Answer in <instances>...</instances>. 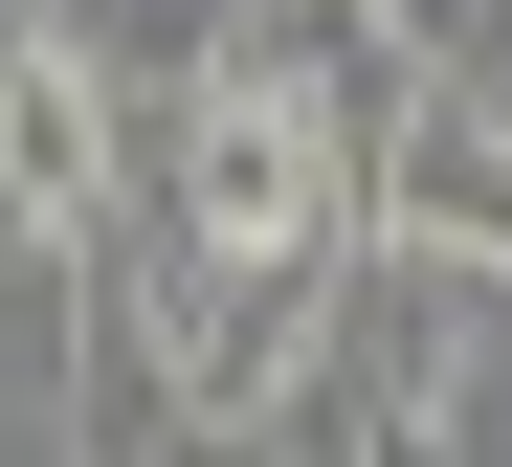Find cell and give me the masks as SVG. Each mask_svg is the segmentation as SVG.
Returning <instances> with one entry per match:
<instances>
[{"mask_svg":"<svg viewBox=\"0 0 512 467\" xmlns=\"http://www.w3.org/2000/svg\"><path fill=\"white\" fill-rule=\"evenodd\" d=\"M112 267V245H90ZM112 312L156 356V401H179V445H268L334 401V267H245V245H156L112 267Z\"/></svg>","mask_w":512,"mask_h":467,"instance_id":"6da1fadb","label":"cell"},{"mask_svg":"<svg viewBox=\"0 0 512 467\" xmlns=\"http://www.w3.org/2000/svg\"><path fill=\"white\" fill-rule=\"evenodd\" d=\"M357 245H423V267H490L512 290V89L490 67H401L379 134H357Z\"/></svg>","mask_w":512,"mask_h":467,"instance_id":"7a4b0ae2","label":"cell"},{"mask_svg":"<svg viewBox=\"0 0 512 467\" xmlns=\"http://www.w3.org/2000/svg\"><path fill=\"white\" fill-rule=\"evenodd\" d=\"M112 67L45 23V0H0V267H90L112 245Z\"/></svg>","mask_w":512,"mask_h":467,"instance_id":"3957f363","label":"cell"},{"mask_svg":"<svg viewBox=\"0 0 512 467\" xmlns=\"http://www.w3.org/2000/svg\"><path fill=\"white\" fill-rule=\"evenodd\" d=\"M334 23H357L379 67H490V45H512V0H334Z\"/></svg>","mask_w":512,"mask_h":467,"instance_id":"277c9868","label":"cell"},{"mask_svg":"<svg viewBox=\"0 0 512 467\" xmlns=\"http://www.w3.org/2000/svg\"><path fill=\"white\" fill-rule=\"evenodd\" d=\"M134 23H156V45H201V0H134Z\"/></svg>","mask_w":512,"mask_h":467,"instance_id":"5b68a950","label":"cell"},{"mask_svg":"<svg viewBox=\"0 0 512 467\" xmlns=\"http://www.w3.org/2000/svg\"><path fill=\"white\" fill-rule=\"evenodd\" d=\"M134 467H223V445H134Z\"/></svg>","mask_w":512,"mask_h":467,"instance_id":"8992f818","label":"cell"}]
</instances>
